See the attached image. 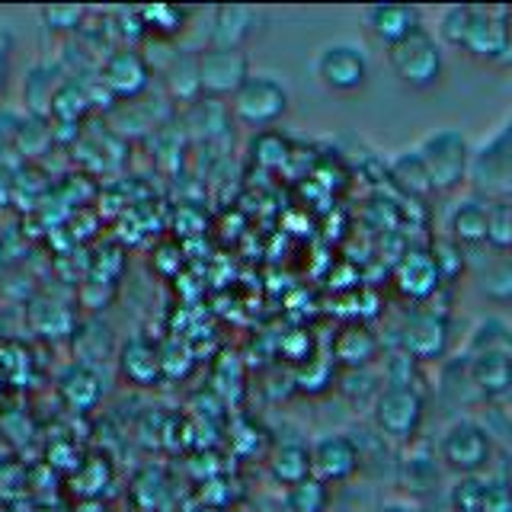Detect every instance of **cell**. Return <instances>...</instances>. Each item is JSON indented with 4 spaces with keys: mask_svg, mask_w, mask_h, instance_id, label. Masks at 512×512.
<instances>
[{
    "mask_svg": "<svg viewBox=\"0 0 512 512\" xmlns=\"http://www.w3.org/2000/svg\"><path fill=\"white\" fill-rule=\"evenodd\" d=\"M512 10L509 7H448L442 13V42L464 48L477 58L503 61L509 42Z\"/></svg>",
    "mask_w": 512,
    "mask_h": 512,
    "instance_id": "obj_1",
    "label": "cell"
},
{
    "mask_svg": "<svg viewBox=\"0 0 512 512\" xmlns=\"http://www.w3.org/2000/svg\"><path fill=\"white\" fill-rule=\"evenodd\" d=\"M416 154L423 157L429 183L439 192H448L468 180L471 160H474L468 138H464L458 128H439V132L426 135L420 141V148H416Z\"/></svg>",
    "mask_w": 512,
    "mask_h": 512,
    "instance_id": "obj_2",
    "label": "cell"
},
{
    "mask_svg": "<svg viewBox=\"0 0 512 512\" xmlns=\"http://www.w3.org/2000/svg\"><path fill=\"white\" fill-rule=\"evenodd\" d=\"M388 61H391L394 74L404 80L407 87H416V90H426V87L436 84V80L442 77V68H445L442 45L426 29L413 32L410 39L388 48Z\"/></svg>",
    "mask_w": 512,
    "mask_h": 512,
    "instance_id": "obj_3",
    "label": "cell"
},
{
    "mask_svg": "<svg viewBox=\"0 0 512 512\" xmlns=\"http://www.w3.org/2000/svg\"><path fill=\"white\" fill-rule=\"evenodd\" d=\"M231 109L244 125H253V128L276 125L288 112V90L282 80L272 74H250L247 84L234 93Z\"/></svg>",
    "mask_w": 512,
    "mask_h": 512,
    "instance_id": "obj_4",
    "label": "cell"
},
{
    "mask_svg": "<svg viewBox=\"0 0 512 512\" xmlns=\"http://www.w3.org/2000/svg\"><path fill=\"white\" fill-rule=\"evenodd\" d=\"M250 80V58L244 48H218L208 45L199 52V84L208 100L231 96Z\"/></svg>",
    "mask_w": 512,
    "mask_h": 512,
    "instance_id": "obj_5",
    "label": "cell"
},
{
    "mask_svg": "<svg viewBox=\"0 0 512 512\" xmlns=\"http://www.w3.org/2000/svg\"><path fill=\"white\" fill-rule=\"evenodd\" d=\"M314 74L333 93H356L368 80V58L356 42H330L317 52Z\"/></svg>",
    "mask_w": 512,
    "mask_h": 512,
    "instance_id": "obj_6",
    "label": "cell"
},
{
    "mask_svg": "<svg viewBox=\"0 0 512 512\" xmlns=\"http://www.w3.org/2000/svg\"><path fill=\"white\" fill-rule=\"evenodd\" d=\"M423 420V394L413 384H388L375 400V423L388 439H410Z\"/></svg>",
    "mask_w": 512,
    "mask_h": 512,
    "instance_id": "obj_7",
    "label": "cell"
},
{
    "mask_svg": "<svg viewBox=\"0 0 512 512\" xmlns=\"http://www.w3.org/2000/svg\"><path fill=\"white\" fill-rule=\"evenodd\" d=\"M100 80L103 87L112 93V100H122V103H132L141 100L144 93L151 87V61L144 58L138 48H116L109 52L103 68H100Z\"/></svg>",
    "mask_w": 512,
    "mask_h": 512,
    "instance_id": "obj_8",
    "label": "cell"
},
{
    "mask_svg": "<svg viewBox=\"0 0 512 512\" xmlns=\"http://www.w3.org/2000/svg\"><path fill=\"white\" fill-rule=\"evenodd\" d=\"M490 452H493V445H490L487 429H480L471 420H458L442 436V461L458 474L471 477L474 471H480L490 461Z\"/></svg>",
    "mask_w": 512,
    "mask_h": 512,
    "instance_id": "obj_9",
    "label": "cell"
},
{
    "mask_svg": "<svg viewBox=\"0 0 512 512\" xmlns=\"http://www.w3.org/2000/svg\"><path fill=\"white\" fill-rule=\"evenodd\" d=\"M474 183L484 192H512V132L503 128L500 135L490 138L471 160Z\"/></svg>",
    "mask_w": 512,
    "mask_h": 512,
    "instance_id": "obj_10",
    "label": "cell"
},
{
    "mask_svg": "<svg viewBox=\"0 0 512 512\" xmlns=\"http://www.w3.org/2000/svg\"><path fill=\"white\" fill-rule=\"evenodd\" d=\"M359 445L352 436H343V432H330V436L317 439L311 448V464H314V474L320 480H346L349 474H356L359 468Z\"/></svg>",
    "mask_w": 512,
    "mask_h": 512,
    "instance_id": "obj_11",
    "label": "cell"
},
{
    "mask_svg": "<svg viewBox=\"0 0 512 512\" xmlns=\"http://www.w3.org/2000/svg\"><path fill=\"white\" fill-rule=\"evenodd\" d=\"M365 26L381 45L394 48L423 29V16L410 4H375L365 7Z\"/></svg>",
    "mask_w": 512,
    "mask_h": 512,
    "instance_id": "obj_12",
    "label": "cell"
},
{
    "mask_svg": "<svg viewBox=\"0 0 512 512\" xmlns=\"http://www.w3.org/2000/svg\"><path fill=\"white\" fill-rule=\"evenodd\" d=\"M397 288L413 301H426L439 292L442 285V272L436 266V256L432 250H410L400 256V263L394 269Z\"/></svg>",
    "mask_w": 512,
    "mask_h": 512,
    "instance_id": "obj_13",
    "label": "cell"
},
{
    "mask_svg": "<svg viewBox=\"0 0 512 512\" xmlns=\"http://www.w3.org/2000/svg\"><path fill=\"white\" fill-rule=\"evenodd\" d=\"M445 330H448L445 317L432 314V311H420V314H413L407 320L404 346L416 359H436V356H442V349H445Z\"/></svg>",
    "mask_w": 512,
    "mask_h": 512,
    "instance_id": "obj_14",
    "label": "cell"
},
{
    "mask_svg": "<svg viewBox=\"0 0 512 512\" xmlns=\"http://www.w3.org/2000/svg\"><path fill=\"white\" fill-rule=\"evenodd\" d=\"M119 365H122V375L135 384H154V381H160V375H164V359H160L157 346L141 340V336H135V340H128L122 346Z\"/></svg>",
    "mask_w": 512,
    "mask_h": 512,
    "instance_id": "obj_15",
    "label": "cell"
},
{
    "mask_svg": "<svg viewBox=\"0 0 512 512\" xmlns=\"http://www.w3.org/2000/svg\"><path fill=\"white\" fill-rule=\"evenodd\" d=\"M375 352H378V336L365 324H349V327H343L340 333H336V340H333V359L349 365L352 372L372 362Z\"/></svg>",
    "mask_w": 512,
    "mask_h": 512,
    "instance_id": "obj_16",
    "label": "cell"
},
{
    "mask_svg": "<svg viewBox=\"0 0 512 512\" xmlns=\"http://www.w3.org/2000/svg\"><path fill=\"white\" fill-rule=\"evenodd\" d=\"M256 10L253 7H218L212 23V45L218 48H244L253 32Z\"/></svg>",
    "mask_w": 512,
    "mask_h": 512,
    "instance_id": "obj_17",
    "label": "cell"
},
{
    "mask_svg": "<svg viewBox=\"0 0 512 512\" xmlns=\"http://www.w3.org/2000/svg\"><path fill=\"white\" fill-rule=\"evenodd\" d=\"M477 394L500 397L512 388V356H468Z\"/></svg>",
    "mask_w": 512,
    "mask_h": 512,
    "instance_id": "obj_18",
    "label": "cell"
},
{
    "mask_svg": "<svg viewBox=\"0 0 512 512\" xmlns=\"http://www.w3.org/2000/svg\"><path fill=\"white\" fill-rule=\"evenodd\" d=\"M90 109H93L90 84H87V80H80V77H68L58 87L55 100H52V112H48V116H52L55 122H61V125H77Z\"/></svg>",
    "mask_w": 512,
    "mask_h": 512,
    "instance_id": "obj_19",
    "label": "cell"
},
{
    "mask_svg": "<svg viewBox=\"0 0 512 512\" xmlns=\"http://www.w3.org/2000/svg\"><path fill=\"white\" fill-rule=\"evenodd\" d=\"M64 80H68V77H61V71L52 68V64H39V68L29 71L26 84H23V96H26L32 116L45 119L48 112H52V100H55V93H58V87L64 84Z\"/></svg>",
    "mask_w": 512,
    "mask_h": 512,
    "instance_id": "obj_20",
    "label": "cell"
},
{
    "mask_svg": "<svg viewBox=\"0 0 512 512\" xmlns=\"http://www.w3.org/2000/svg\"><path fill=\"white\" fill-rule=\"evenodd\" d=\"M452 234L461 244H484L490 234V205L480 199L461 202L452 212Z\"/></svg>",
    "mask_w": 512,
    "mask_h": 512,
    "instance_id": "obj_21",
    "label": "cell"
},
{
    "mask_svg": "<svg viewBox=\"0 0 512 512\" xmlns=\"http://www.w3.org/2000/svg\"><path fill=\"white\" fill-rule=\"evenodd\" d=\"M314 464H311V452L304 445H282L276 452V461H272V477L285 487H301L304 480L311 477Z\"/></svg>",
    "mask_w": 512,
    "mask_h": 512,
    "instance_id": "obj_22",
    "label": "cell"
},
{
    "mask_svg": "<svg viewBox=\"0 0 512 512\" xmlns=\"http://www.w3.org/2000/svg\"><path fill=\"white\" fill-rule=\"evenodd\" d=\"M167 90L183 103H196L202 93L199 84V55H173L167 68Z\"/></svg>",
    "mask_w": 512,
    "mask_h": 512,
    "instance_id": "obj_23",
    "label": "cell"
},
{
    "mask_svg": "<svg viewBox=\"0 0 512 512\" xmlns=\"http://www.w3.org/2000/svg\"><path fill=\"white\" fill-rule=\"evenodd\" d=\"M474 356H512V330L503 320H484L471 336V359Z\"/></svg>",
    "mask_w": 512,
    "mask_h": 512,
    "instance_id": "obj_24",
    "label": "cell"
},
{
    "mask_svg": "<svg viewBox=\"0 0 512 512\" xmlns=\"http://www.w3.org/2000/svg\"><path fill=\"white\" fill-rule=\"evenodd\" d=\"M138 13H141L144 29L154 32V36H160V39H170V36H176V32L186 26L192 10L170 7V4H154V7H138Z\"/></svg>",
    "mask_w": 512,
    "mask_h": 512,
    "instance_id": "obj_25",
    "label": "cell"
},
{
    "mask_svg": "<svg viewBox=\"0 0 512 512\" xmlns=\"http://www.w3.org/2000/svg\"><path fill=\"white\" fill-rule=\"evenodd\" d=\"M391 173H394V180L400 186H404L407 192H413V196H423V192L432 189L426 164H423V157L416 154V151H404V154H400L394 164H391Z\"/></svg>",
    "mask_w": 512,
    "mask_h": 512,
    "instance_id": "obj_26",
    "label": "cell"
},
{
    "mask_svg": "<svg viewBox=\"0 0 512 512\" xmlns=\"http://www.w3.org/2000/svg\"><path fill=\"white\" fill-rule=\"evenodd\" d=\"M452 512H487V484L477 477H464L452 490Z\"/></svg>",
    "mask_w": 512,
    "mask_h": 512,
    "instance_id": "obj_27",
    "label": "cell"
},
{
    "mask_svg": "<svg viewBox=\"0 0 512 512\" xmlns=\"http://www.w3.org/2000/svg\"><path fill=\"white\" fill-rule=\"evenodd\" d=\"M61 391H64V397H68L74 407H80V391H87V397L96 404V397H100V378H96L87 365H74L71 372L64 375Z\"/></svg>",
    "mask_w": 512,
    "mask_h": 512,
    "instance_id": "obj_28",
    "label": "cell"
},
{
    "mask_svg": "<svg viewBox=\"0 0 512 512\" xmlns=\"http://www.w3.org/2000/svg\"><path fill=\"white\" fill-rule=\"evenodd\" d=\"M490 244L496 247H512V205L493 202L490 205Z\"/></svg>",
    "mask_w": 512,
    "mask_h": 512,
    "instance_id": "obj_29",
    "label": "cell"
},
{
    "mask_svg": "<svg viewBox=\"0 0 512 512\" xmlns=\"http://www.w3.org/2000/svg\"><path fill=\"white\" fill-rule=\"evenodd\" d=\"M84 16H87L84 7H45L42 10L45 26L55 29V32H77L80 26H84Z\"/></svg>",
    "mask_w": 512,
    "mask_h": 512,
    "instance_id": "obj_30",
    "label": "cell"
},
{
    "mask_svg": "<svg viewBox=\"0 0 512 512\" xmlns=\"http://www.w3.org/2000/svg\"><path fill=\"white\" fill-rule=\"evenodd\" d=\"M484 292L490 298H512V263H496L484 276Z\"/></svg>",
    "mask_w": 512,
    "mask_h": 512,
    "instance_id": "obj_31",
    "label": "cell"
},
{
    "mask_svg": "<svg viewBox=\"0 0 512 512\" xmlns=\"http://www.w3.org/2000/svg\"><path fill=\"white\" fill-rule=\"evenodd\" d=\"M487 512H512V484H487Z\"/></svg>",
    "mask_w": 512,
    "mask_h": 512,
    "instance_id": "obj_32",
    "label": "cell"
},
{
    "mask_svg": "<svg viewBox=\"0 0 512 512\" xmlns=\"http://www.w3.org/2000/svg\"><path fill=\"white\" fill-rule=\"evenodd\" d=\"M20 125H23L20 116H13V112L0 109V148H13L16 135H20Z\"/></svg>",
    "mask_w": 512,
    "mask_h": 512,
    "instance_id": "obj_33",
    "label": "cell"
},
{
    "mask_svg": "<svg viewBox=\"0 0 512 512\" xmlns=\"http://www.w3.org/2000/svg\"><path fill=\"white\" fill-rule=\"evenodd\" d=\"M13 192H16V173L7 164H0V205H7L13 199Z\"/></svg>",
    "mask_w": 512,
    "mask_h": 512,
    "instance_id": "obj_34",
    "label": "cell"
},
{
    "mask_svg": "<svg viewBox=\"0 0 512 512\" xmlns=\"http://www.w3.org/2000/svg\"><path fill=\"white\" fill-rule=\"evenodd\" d=\"M381 512H416V509H407V506H400V503H388Z\"/></svg>",
    "mask_w": 512,
    "mask_h": 512,
    "instance_id": "obj_35",
    "label": "cell"
},
{
    "mask_svg": "<svg viewBox=\"0 0 512 512\" xmlns=\"http://www.w3.org/2000/svg\"><path fill=\"white\" fill-rule=\"evenodd\" d=\"M503 64H512V26H509V42H506V55H503Z\"/></svg>",
    "mask_w": 512,
    "mask_h": 512,
    "instance_id": "obj_36",
    "label": "cell"
},
{
    "mask_svg": "<svg viewBox=\"0 0 512 512\" xmlns=\"http://www.w3.org/2000/svg\"><path fill=\"white\" fill-rule=\"evenodd\" d=\"M506 128H509V132H512V122H509V125H506Z\"/></svg>",
    "mask_w": 512,
    "mask_h": 512,
    "instance_id": "obj_37",
    "label": "cell"
}]
</instances>
